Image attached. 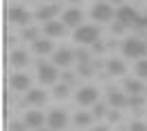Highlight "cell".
<instances>
[{
    "label": "cell",
    "instance_id": "obj_1",
    "mask_svg": "<svg viewBox=\"0 0 147 131\" xmlns=\"http://www.w3.org/2000/svg\"><path fill=\"white\" fill-rule=\"evenodd\" d=\"M117 22H121L125 29H138V31L145 29V18H141L138 11L132 9V7H127V5H123V7L117 9Z\"/></svg>",
    "mask_w": 147,
    "mask_h": 131
},
{
    "label": "cell",
    "instance_id": "obj_2",
    "mask_svg": "<svg viewBox=\"0 0 147 131\" xmlns=\"http://www.w3.org/2000/svg\"><path fill=\"white\" fill-rule=\"evenodd\" d=\"M123 55L129 57V59H138L141 61L143 57L147 55V42L141 37H127L125 42H123Z\"/></svg>",
    "mask_w": 147,
    "mask_h": 131
},
{
    "label": "cell",
    "instance_id": "obj_3",
    "mask_svg": "<svg viewBox=\"0 0 147 131\" xmlns=\"http://www.w3.org/2000/svg\"><path fill=\"white\" fill-rule=\"evenodd\" d=\"M99 29L97 26H92V24H81L79 29H75V42L77 44H94L99 42Z\"/></svg>",
    "mask_w": 147,
    "mask_h": 131
},
{
    "label": "cell",
    "instance_id": "obj_4",
    "mask_svg": "<svg viewBox=\"0 0 147 131\" xmlns=\"http://www.w3.org/2000/svg\"><path fill=\"white\" fill-rule=\"evenodd\" d=\"M57 66L55 63H46V61H40L37 63V79H40V83H44V85H53V83L57 81Z\"/></svg>",
    "mask_w": 147,
    "mask_h": 131
},
{
    "label": "cell",
    "instance_id": "obj_5",
    "mask_svg": "<svg viewBox=\"0 0 147 131\" xmlns=\"http://www.w3.org/2000/svg\"><path fill=\"white\" fill-rule=\"evenodd\" d=\"M75 100H77V103H79L81 107L97 105V103H99V90H97V87H92V85L81 87L79 92L75 94Z\"/></svg>",
    "mask_w": 147,
    "mask_h": 131
},
{
    "label": "cell",
    "instance_id": "obj_6",
    "mask_svg": "<svg viewBox=\"0 0 147 131\" xmlns=\"http://www.w3.org/2000/svg\"><path fill=\"white\" fill-rule=\"evenodd\" d=\"M114 15H117L114 9H112L110 5H105V2H97L90 11V18L94 20V22H110Z\"/></svg>",
    "mask_w": 147,
    "mask_h": 131
},
{
    "label": "cell",
    "instance_id": "obj_7",
    "mask_svg": "<svg viewBox=\"0 0 147 131\" xmlns=\"http://www.w3.org/2000/svg\"><path fill=\"white\" fill-rule=\"evenodd\" d=\"M46 122H49V129H53V131H61L64 127L68 125V116H66V112H61V109H53V112L49 114Z\"/></svg>",
    "mask_w": 147,
    "mask_h": 131
},
{
    "label": "cell",
    "instance_id": "obj_8",
    "mask_svg": "<svg viewBox=\"0 0 147 131\" xmlns=\"http://www.w3.org/2000/svg\"><path fill=\"white\" fill-rule=\"evenodd\" d=\"M9 22H13V24H29L31 22V13L26 11V9H22V7H11L9 9Z\"/></svg>",
    "mask_w": 147,
    "mask_h": 131
},
{
    "label": "cell",
    "instance_id": "obj_9",
    "mask_svg": "<svg viewBox=\"0 0 147 131\" xmlns=\"http://www.w3.org/2000/svg\"><path fill=\"white\" fill-rule=\"evenodd\" d=\"M73 59H75V53L68 50V48H59V50H55V55H53V63L59 66V68H68V66L73 63Z\"/></svg>",
    "mask_w": 147,
    "mask_h": 131
},
{
    "label": "cell",
    "instance_id": "obj_10",
    "mask_svg": "<svg viewBox=\"0 0 147 131\" xmlns=\"http://www.w3.org/2000/svg\"><path fill=\"white\" fill-rule=\"evenodd\" d=\"M29 129H42L44 125V114L37 112V109H29V112L24 114V120H22Z\"/></svg>",
    "mask_w": 147,
    "mask_h": 131
},
{
    "label": "cell",
    "instance_id": "obj_11",
    "mask_svg": "<svg viewBox=\"0 0 147 131\" xmlns=\"http://www.w3.org/2000/svg\"><path fill=\"white\" fill-rule=\"evenodd\" d=\"M81 20H84V13H81L79 9H66L64 15H61V22H64L66 26H73V29H79Z\"/></svg>",
    "mask_w": 147,
    "mask_h": 131
},
{
    "label": "cell",
    "instance_id": "obj_12",
    "mask_svg": "<svg viewBox=\"0 0 147 131\" xmlns=\"http://www.w3.org/2000/svg\"><path fill=\"white\" fill-rule=\"evenodd\" d=\"M59 13V5H46V7H40L35 11V18L40 20V22H51V20H55V15Z\"/></svg>",
    "mask_w": 147,
    "mask_h": 131
},
{
    "label": "cell",
    "instance_id": "obj_13",
    "mask_svg": "<svg viewBox=\"0 0 147 131\" xmlns=\"http://www.w3.org/2000/svg\"><path fill=\"white\" fill-rule=\"evenodd\" d=\"M108 105H112L114 109H123L125 105H129V98H127L123 92L110 90V92H108Z\"/></svg>",
    "mask_w": 147,
    "mask_h": 131
},
{
    "label": "cell",
    "instance_id": "obj_14",
    "mask_svg": "<svg viewBox=\"0 0 147 131\" xmlns=\"http://www.w3.org/2000/svg\"><path fill=\"white\" fill-rule=\"evenodd\" d=\"M66 31V24L64 22H57V20H51L44 24V33H46V37H61Z\"/></svg>",
    "mask_w": 147,
    "mask_h": 131
},
{
    "label": "cell",
    "instance_id": "obj_15",
    "mask_svg": "<svg viewBox=\"0 0 147 131\" xmlns=\"http://www.w3.org/2000/svg\"><path fill=\"white\" fill-rule=\"evenodd\" d=\"M11 87L16 90V92H26L29 90V85H31V79L26 74H22V72H16V74L11 76Z\"/></svg>",
    "mask_w": 147,
    "mask_h": 131
},
{
    "label": "cell",
    "instance_id": "obj_16",
    "mask_svg": "<svg viewBox=\"0 0 147 131\" xmlns=\"http://www.w3.org/2000/svg\"><path fill=\"white\" fill-rule=\"evenodd\" d=\"M105 70H108V74H112V76H121V74H125V63L121 61V59H110V61L105 63Z\"/></svg>",
    "mask_w": 147,
    "mask_h": 131
},
{
    "label": "cell",
    "instance_id": "obj_17",
    "mask_svg": "<svg viewBox=\"0 0 147 131\" xmlns=\"http://www.w3.org/2000/svg\"><path fill=\"white\" fill-rule=\"evenodd\" d=\"M44 100H46V92L44 90H29L26 92V105H42Z\"/></svg>",
    "mask_w": 147,
    "mask_h": 131
},
{
    "label": "cell",
    "instance_id": "obj_18",
    "mask_svg": "<svg viewBox=\"0 0 147 131\" xmlns=\"http://www.w3.org/2000/svg\"><path fill=\"white\" fill-rule=\"evenodd\" d=\"M33 53L35 55H49V53H53V42L51 39H37V42H33Z\"/></svg>",
    "mask_w": 147,
    "mask_h": 131
},
{
    "label": "cell",
    "instance_id": "obj_19",
    "mask_svg": "<svg viewBox=\"0 0 147 131\" xmlns=\"http://www.w3.org/2000/svg\"><path fill=\"white\" fill-rule=\"evenodd\" d=\"M125 92H129L132 96H138V94L147 92V90L143 87V83L138 81V79H127V81H125Z\"/></svg>",
    "mask_w": 147,
    "mask_h": 131
},
{
    "label": "cell",
    "instance_id": "obj_20",
    "mask_svg": "<svg viewBox=\"0 0 147 131\" xmlns=\"http://www.w3.org/2000/svg\"><path fill=\"white\" fill-rule=\"evenodd\" d=\"M9 61H11V66H16V68H22V66H26V63H29V57H26L24 50H13Z\"/></svg>",
    "mask_w": 147,
    "mask_h": 131
},
{
    "label": "cell",
    "instance_id": "obj_21",
    "mask_svg": "<svg viewBox=\"0 0 147 131\" xmlns=\"http://www.w3.org/2000/svg\"><path fill=\"white\" fill-rule=\"evenodd\" d=\"M92 118H94V116H92V114H88V112H77L73 120H75V125H77V127H90Z\"/></svg>",
    "mask_w": 147,
    "mask_h": 131
},
{
    "label": "cell",
    "instance_id": "obj_22",
    "mask_svg": "<svg viewBox=\"0 0 147 131\" xmlns=\"http://www.w3.org/2000/svg\"><path fill=\"white\" fill-rule=\"evenodd\" d=\"M22 37L29 39V42H37V39H40V31H37L35 26H24V31H22Z\"/></svg>",
    "mask_w": 147,
    "mask_h": 131
},
{
    "label": "cell",
    "instance_id": "obj_23",
    "mask_svg": "<svg viewBox=\"0 0 147 131\" xmlns=\"http://www.w3.org/2000/svg\"><path fill=\"white\" fill-rule=\"evenodd\" d=\"M136 74H138V79H147V59L136 61Z\"/></svg>",
    "mask_w": 147,
    "mask_h": 131
},
{
    "label": "cell",
    "instance_id": "obj_24",
    "mask_svg": "<svg viewBox=\"0 0 147 131\" xmlns=\"http://www.w3.org/2000/svg\"><path fill=\"white\" fill-rule=\"evenodd\" d=\"M53 94H55V98H66V96H68V83H61V85H55Z\"/></svg>",
    "mask_w": 147,
    "mask_h": 131
},
{
    "label": "cell",
    "instance_id": "obj_25",
    "mask_svg": "<svg viewBox=\"0 0 147 131\" xmlns=\"http://www.w3.org/2000/svg\"><path fill=\"white\" fill-rule=\"evenodd\" d=\"M143 103H145V98H143L141 94H138V96H129V107H134L136 112L143 107Z\"/></svg>",
    "mask_w": 147,
    "mask_h": 131
},
{
    "label": "cell",
    "instance_id": "obj_26",
    "mask_svg": "<svg viewBox=\"0 0 147 131\" xmlns=\"http://www.w3.org/2000/svg\"><path fill=\"white\" fill-rule=\"evenodd\" d=\"M92 116H94V118H103V116H108V112H105V105H103V103H97V105H94V109H92Z\"/></svg>",
    "mask_w": 147,
    "mask_h": 131
},
{
    "label": "cell",
    "instance_id": "obj_27",
    "mask_svg": "<svg viewBox=\"0 0 147 131\" xmlns=\"http://www.w3.org/2000/svg\"><path fill=\"white\" fill-rule=\"evenodd\" d=\"M92 63H79V74L81 76H92Z\"/></svg>",
    "mask_w": 147,
    "mask_h": 131
},
{
    "label": "cell",
    "instance_id": "obj_28",
    "mask_svg": "<svg viewBox=\"0 0 147 131\" xmlns=\"http://www.w3.org/2000/svg\"><path fill=\"white\" fill-rule=\"evenodd\" d=\"M75 57L79 59V63H90V55H88L86 50H77V53H75Z\"/></svg>",
    "mask_w": 147,
    "mask_h": 131
},
{
    "label": "cell",
    "instance_id": "obj_29",
    "mask_svg": "<svg viewBox=\"0 0 147 131\" xmlns=\"http://www.w3.org/2000/svg\"><path fill=\"white\" fill-rule=\"evenodd\" d=\"M129 131H147V125H145V122H141V120H136V122L129 125Z\"/></svg>",
    "mask_w": 147,
    "mask_h": 131
},
{
    "label": "cell",
    "instance_id": "obj_30",
    "mask_svg": "<svg viewBox=\"0 0 147 131\" xmlns=\"http://www.w3.org/2000/svg\"><path fill=\"white\" fill-rule=\"evenodd\" d=\"M61 79H64V83L73 85V83H75V72H64V74H61Z\"/></svg>",
    "mask_w": 147,
    "mask_h": 131
},
{
    "label": "cell",
    "instance_id": "obj_31",
    "mask_svg": "<svg viewBox=\"0 0 147 131\" xmlns=\"http://www.w3.org/2000/svg\"><path fill=\"white\" fill-rule=\"evenodd\" d=\"M9 129H11V131H24V129H29V127H26L24 122H18V120H16V122H11Z\"/></svg>",
    "mask_w": 147,
    "mask_h": 131
},
{
    "label": "cell",
    "instance_id": "obj_32",
    "mask_svg": "<svg viewBox=\"0 0 147 131\" xmlns=\"http://www.w3.org/2000/svg\"><path fill=\"white\" fill-rule=\"evenodd\" d=\"M119 118H121V114H119L117 109H114V112H108V120H112V122H117Z\"/></svg>",
    "mask_w": 147,
    "mask_h": 131
},
{
    "label": "cell",
    "instance_id": "obj_33",
    "mask_svg": "<svg viewBox=\"0 0 147 131\" xmlns=\"http://www.w3.org/2000/svg\"><path fill=\"white\" fill-rule=\"evenodd\" d=\"M123 31H125V26H123L121 22H117V24L112 26V33H117V35H119V33H123Z\"/></svg>",
    "mask_w": 147,
    "mask_h": 131
},
{
    "label": "cell",
    "instance_id": "obj_34",
    "mask_svg": "<svg viewBox=\"0 0 147 131\" xmlns=\"http://www.w3.org/2000/svg\"><path fill=\"white\" fill-rule=\"evenodd\" d=\"M94 50H97V53H103V44L97 42V44H94Z\"/></svg>",
    "mask_w": 147,
    "mask_h": 131
},
{
    "label": "cell",
    "instance_id": "obj_35",
    "mask_svg": "<svg viewBox=\"0 0 147 131\" xmlns=\"http://www.w3.org/2000/svg\"><path fill=\"white\" fill-rule=\"evenodd\" d=\"M92 131H110L108 127H97V129H92Z\"/></svg>",
    "mask_w": 147,
    "mask_h": 131
},
{
    "label": "cell",
    "instance_id": "obj_36",
    "mask_svg": "<svg viewBox=\"0 0 147 131\" xmlns=\"http://www.w3.org/2000/svg\"><path fill=\"white\" fill-rule=\"evenodd\" d=\"M112 2H114V5H121V7H123V2H125V0H112Z\"/></svg>",
    "mask_w": 147,
    "mask_h": 131
},
{
    "label": "cell",
    "instance_id": "obj_37",
    "mask_svg": "<svg viewBox=\"0 0 147 131\" xmlns=\"http://www.w3.org/2000/svg\"><path fill=\"white\" fill-rule=\"evenodd\" d=\"M37 131H53V129H37Z\"/></svg>",
    "mask_w": 147,
    "mask_h": 131
},
{
    "label": "cell",
    "instance_id": "obj_38",
    "mask_svg": "<svg viewBox=\"0 0 147 131\" xmlns=\"http://www.w3.org/2000/svg\"><path fill=\"white\" fill-rule=\"evenodd\" d=\"M68 2H81V0H68Z\"/></svg>",
    "mask_w": 147,
    "mask_h": 131
},
{
    "label": "cell",
    "instance_id": "obj_39",
    "mask_svg": "<svg viewBox=\"0 0 147 131\" xmlns=\"http://www.w3.org/2000/svg\"><path fill=\"white\" fill-rule=\"evenodd\" d=\"M145 29H147V15H145Z\"/></svg>",
    "mask_w": 147,
    "mask_h": 131
},
{
    "label": "cell",
    "instance_id": "obj_40",
    "mask_svg": "<svg viewBox=\"0 0 147 131\" xmlns=\"http://www.w3.org/2000/svg\"><path fill=\"white\" fill-rule=\"evenodd\" d=\"M46 2H53V0H46Z\"/></svg>",
    "mask_w": 147,
    "mask_h": 131
},
{
    "label": "cell",
    "instance_id": "obj_41",
    "mask_svg": "<svg viewBox=\"0 0 147 131\" xmlns=\"http://www.w3.org/2000/svg\"><path fill=\"white\" fill-rule=\"evenodd\" d=\"M99 2H103V0H99Z\"/></svg>",
    "mask_w": 147,
    "mask_h": 131
}]
</instances>
